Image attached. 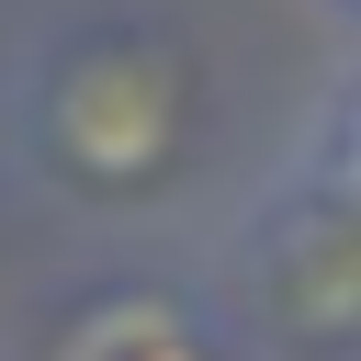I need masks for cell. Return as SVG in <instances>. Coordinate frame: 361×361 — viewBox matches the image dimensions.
Here are the masks:
<instances>
[{
    "label": "cell",
    "mask_w": 361,
    "mask_h": 361,
    "mask_svg": "<svg viewBox=\"0 0 361 361\" xmlns=\"http://www.w3.org/2000/svg\"><path fill=\"white\" fill-rule=\"evenodd\" d=\"M316 158H327V169L361 192V68L338 79V102H327V124H316Z\"/></svg>",
    "instance_id": "cell-4"
},
{
    "label": "cell",
    "mask_w": 361,
    "mask_h": 361,
    "mask_svg": "<svg viewBox=\"0 0 361 361\" xmlns=\"http://www.w3.org/2000/svg\"><path fill=\"white\" fill-rule=\"evenodd\" d=\"M350 23H361V0H350Z\"/></svg>",
    "instance_id": "cell-5"
},
{
    "label": "cell",
    "mask_w": 361,
    "mask_h": 361,
    "mask_svg": "<svg viewBox=\"0 0 361 361\" xmlns=\"http://www.w3.org/2000/svg\"><path fill=\"white\" fill-rule=\"evenodd\" d=\"M237 271H248V338L259 350H338L361 338V192L305 147L248 214H237Z\"/></svg>",
    "instance_id": "cell-2"
},
{
    "label": "cell",
    "mask_w": 361,
    "mask_h": 361,
    "mask_svg": "<svg viewBox=\"0 0 361 361\" xmlns=\"http://www.w3.org/2000/svg\"><path fill=\"white\" fill-rule=\"evenodd\" d=\"M34 180L79 214H147L203 158V56L147 11H68L11 79Z\"/></svg>",
    "instance_id": "cell-1"
},
{
    "label": "cell",
    "mask_w": 361,
    "mask_h": 361,
    "mask_svg": "<svg viewBox=\"0 0 361 361\" xmlns=\"http://www.w3.org/2000/svg\"><path fill=\"white\" fill-rule=\"evenodd\" d=\"M56 361H259V338L203 293H113Z\"/></svg>",
    "instance_id": "cell-3"
}]
</instances>
